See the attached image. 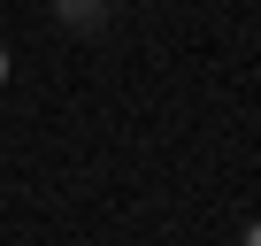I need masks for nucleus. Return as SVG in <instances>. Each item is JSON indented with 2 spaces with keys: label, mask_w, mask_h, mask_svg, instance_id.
Instances as JSON below:
<instances>
[{
  "label": "nucleus",
  "mask_w": 261,
  "mask_h": 246,
  "mask_svg": "<svg viewBox=\"0 0 261 246\" xmlns=\"http://www.w3.org/2000/svg\"><path fill=\"white\" fill-rule=\"evenodd\" d=\"M69 8V23H92V16H108V0H62Z\"/></svg>",
  "instance_id": "nucleus-1"
},
{
  "label": "nucleus",
  "mask_w": 261,
  "mask_h": 246,
  "mask_svg": "<svg viewBox=\"0 0 261 246\" xmlns=\"http://www.w3.org/2000/svg\"><path fill=\"white\" fill-rule=\"evenodd\" d=\"M0 85H8V46H0Z\"/></svg>",
  "instance_id": "nucleus-2"
},
{
  "label": "nucleus",
  "mask_w": 261,
  "mask_h": 246,
  "mask_svg": "<svg viewBox=\"0 0 261 246\" xmlns=\"http://www.w3.org/2000/svg\"><path fill=\"white\" fill-rule=\"evenodd\" d=\"M246 246H261V223H253V231H246Z\"/></svg>",
  "instance_id": "nucleus-3"
}]
</instances>
